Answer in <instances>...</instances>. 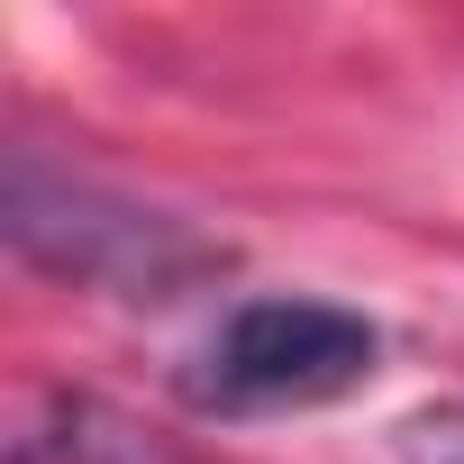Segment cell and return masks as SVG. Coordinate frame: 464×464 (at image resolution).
<instances>
[{
  "label": "cell",
  "instance_id": "cell-1",
  "mask_svg": "<svg viewBox=\"0 0 464 464\" xmlns=\"http://www.w3.org/2000/svg\"><path fill=\"white\" fill-rule=\"evenodd\" d=\"M0 227H10V246L28 265H46L64 283H92V292H119V301H173L191 274L218 265L182 218L137 209L101 182H73L28 146L0 173Z\"/></svg>",
  "mask_w": 464,
  "mask_h": 464
},
{
  "label": "cell",
  "instance_id": "cell-2",
  "mask_svg": "<svg viewBox=\"0 0 464 464\" xmlns=\"http://www.w3.org/2000/svg\"><path fill=\"white\" fill-rule=\"evenodd\" d=\"M373 373V328L337 301H237L200 346V410H319Z\"/></svg>",
  "mask_w": 464,
  "mask_h": 464
},
{
  "label": "cell",
  "instance_id": "cell-3",
  "mask_svg": "<svg viewBox=\"0 0 464 464\" xmlns=\"http://www.w3.org/2000/svg\"><path fill=\"white\" fill-rule=\"evenodd\" d=\"M401 464H464V410L446 401V410H410L401 419Z\"/></svg>",
  "mask_w": 464,
  "mask_h": 464
}]
</instances>
